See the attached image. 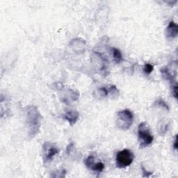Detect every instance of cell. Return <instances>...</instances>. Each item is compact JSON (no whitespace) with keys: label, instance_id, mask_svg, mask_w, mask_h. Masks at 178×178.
Segmentation results:
<instances>
[{"label":"cell","instance_id":"11","mask_svg":"<svg viewBox=\"0 0 178 178\" xmlns=\"http://www.w3.org/2000/svg\"><path fill=\"white\" fill-rule=\"evenodd\" d=\"M97 93L100 97H105L108 95L109 91L106 88H100L97 89Z\"/></svg>","mask_w":178,"mask_h":178},{"label":"cell","instance_id":"9","mask_svg":"<svg viewBox=\"0 0 178 178\" xmlns=\"http://www.w3.org/2000/svg\"><path fill=\"white\" fill-rule=\"evenodd\" d=\"M105 169V165L101 161H98V162H96L95 163L93 167L92 168V169L93 171L97 173H101L103 171V170Z\"/></svg>","mask_w":178,"mask_h":178},{"label":"cell","instance_id":"8","mask_svg":"<svg viewBox=\"0 0 178 178\" xmlns=\"http://www.w3.org/2000/svg\"><path fill=\"white\" fill-rule=\"evenodd\" d=\"M112 52H113V60L116 63H120L123 60V55L120 49L117 48H113L112 49Z\"/></svg>","mask_w":178,"mask_h":178},{"label":"cell","instance_id":"13","mask_svg":"<svg viewBox=\"0 0 178 178\" xmlns=\"http://www.w3.org/2000/svg\"><path fill=\"white\" fill-rule=\"evenodd\" d=\"M155 103H156L157 106L162 107H163V108H165V109H167V110L169 109L168 105L166 103V102H164V100H162V99H159V100H157V102H155Z\"/></svg>","mask_w":178,"mask_h":178},{"label":"cell","instance_id":"16","mask_svg":"<svg viewBox=\"0 0 178 178\" xmlns=\"http://www.w3.org/2000/svg\"><path fill=\"white\" fill-rule=\"evenodd\" d=\"M177 136H175V141L174 144H173V147H174V149L175 150H177Z\"/></svg>","mask_w":178,"mask_h":178},{"label":"cell","instance_id":"6","mask_svg":"<svg viewBox=\"0 0 178 178\" xmlns=\"http://www.w3.org/2000/svg\"><path fill=\"white\" fill-rule=\"evenodd\" d=\"M178 34V26L173 21H171L166 29V37L168 38H175Z\"/></svg>","mask_w":178,"mask_h":178},{"label":"cell","instance_id":"17","mask_svg":"<svg viewBox=\"0 0 178 178\" xmlns=\"http://www.w3.org/2000/svg\"><path fill=\"white\" fill-rule=\"evenodd\" d=\"M73 144L70 143L69 144V145H68V147H67V149H66V152L68 154L70 153V151H71V150L73 149Z\"/></svg>","mask_w":178,"mask_h":178},{"label":"cell","instance_id":"7","mask_svg":"<svg viewBox=\"0 0 178 178\" xmlns=\"http://www.w3.org/2000/svg\"><path fill=\"white\" fill-rule=\"evenodd\" d=\"M64 118L68 121L70 125H73L76 123L79 118V113L77 111H69L64 115Z\"/></svg>","mask_w":178,"mask_h":178},{"label":"cell","instance_id":"4","mask_svg":"<svg viewBox=\"0 0 178 178\" xmlns=\"http://www.w3.org/2000/svg\"><path fill=\"white\" fill-rule=\"evenodd\" d=\"M134 159V155L129 149H124L118 152L116 155L115 161L116 166L119 168L128 167L132 163Z\"/></svg>","mask_w":178,"mask_h":178},{"label":"cell","instance_id":"15","mask_svg":"<svg viewBox=\"0 0 178 178\" xmlns=\"http://www.w3.org/2000/svg\"><path fill=\"white\" fill-rule=\"evenodd\" d=\"M142 170L143 172V177H149L150 175H151L152 174V173L151 172H147V171L145 170V168H144V167L142 166Z\"/></svg>","mask_w":178,"mask_h":178},{"label":"cell","instance_id":"2","mask_svg":"<svg viewBox=\"0 0 178 178\" xmlns=\"http://www.w3.org/2000/svg\"><path fill=\"white\" fill-rule=\"evenodd\" d=\"M138 139L141 148L149 146L153 141L154 137L145 122H143L138 127Z\"/></svg>","mask_w":178,"mask_h":178},{"label":"cell","instance_id":"10","mask_svg":"<svg viewBox=\"0 0 178 178\" xmlns=\"http://www.w3.org/2000/svg\"><path fill=\"white\" fill-rule=\"evenodd\" d=\"M161 71V73H162L163 78L166 79L170 80V81H173V75L170 73L169 71H168V70L167 68H163Z\"/></svg>","mask_w":178,"mask_h":178},{"label":"cell","instance_id":"1","mask_svg":"<svg viewBox=\"0 0 178 178\" xmlns=\"http://www.w3.org/2000/svg\"><path fill=\"white\" fill-rule=\"evenodd\" d=\"M42 115L36 106H29L27 111V124L30 139L35 137L41 127Z\"/></svg>","mask_w":178,"mask_h":178},{"label":"cell","instance_id":"5","mask_svg":"<svg viewBox=\"0 0 178 178\" xmlns=\"http://www.w3.org/2000/svg\"><path fill=\"white\" fill-rule=\"evenodd\" d=\"M43 152H44V160L45 162L51 161L53 157L57 155L59 149L53 144L49 143H45L43 146Z\"/></svg>","mask_w":178,"mask_h":178},{"label":"cell","instance_id":"12","mask_svg":"<svg viewBox=\"0 0 178 178\" xmlns=\"http://www.w3.org/2000/svg\"><path fill=\"white\" fill-rule=\"evenodd\" d=\"M153 68H154L153 65H151V64L146 63L145 65H144L143 73H145V75H149L152 72V70H153Z\"/></svg>","mask_w":178,"mask_h":178},{"label":"cell","instance_id":"14","mask_svg":"<svg viewBox=\"0 0 178 178\" xmlns=\"http://www.w3.org/2000/svg\"><path fill=\"white\" fill-rule=\"evenodd\" d=\"M173 94L175 98L177 99V83H175L174 86H173Z\"/></svg>","mask_w":178,"mask_h":178},{"label":"cell","instance_id":"3","mask_svg":"<svg viewBox=\"0 0 178 178\" xmlns=\"http://www.w3.org/2000/svg\"><path fill=\"white\" fill-rule=\"evenodd\" d=\"M134 121V115L129 109L118 111L116 115V126L123 130H127L130 127Z\"/></svg>","mask_w":178,"mask_h":178}]
</instances>
